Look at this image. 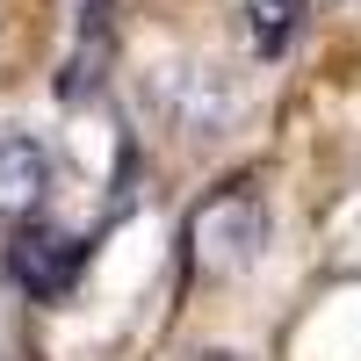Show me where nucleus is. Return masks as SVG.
Instances as JSON below:
<instances>
[{
  "label": "nucleus",
  "instance_id": "1",
  "mask_svg": "<svg viewBox=\"0 0 361 361\" xmlns=\"http://www.w3.org/2000/svg\"><path fill=\"white\" fill-rule=\"evenodd\" d=\"M267 238H275L267 195L253 180H231V188H217L188 217V267L202 282H231V275H246V267H260Z\"/></svg>",
  "mask_w": 361,
  "mask_h": 361
},
{
  "label": "nucleus",
  "instance_id": "2",
  "mask_svg": "<svg viewBox=\"0 0 361 361\" xmlns=\"http://www.w3.org/2000/svg\"><path fill=\"white\" fill-rule=\"evenodd\" d=\"M8 275H15V289H29L37 304H66V296L80 289V275H87V246L73 231H58V224H22L15 238H8Z\"/></svg>",
  "mask_w": 361,
  "mask_h": 361
},
{
  "label": "nucleus",
  "instance_id": "3",
  "mask_svg": "<svg viewBox=\"0 0 361 361\" xmlns=\"http://www.w3.org/2000/svg\"><path fill=\"white\" fill-rule=\"evenodd\" d=\"M44 188H51V152L37 137H0V224L8 231L37 224Z\"/></svg>",
  "mask_w": 361,
  "mask_h": 361
},
{
  "label": "nucleus",
  "instance_id": "4",
  "mask_svg": "<svg viewBox=\"0 0 361 361\" xmlns=\"http://www.w3.org/2000/svg\"><path fill=\"white\" fill-rule=\"evenodd\" d=\"M109 58H116V8L109 0H80V22H73V58H66V80L58 94L80 102L109 80Z\"/></svg>",
  "mask_w": 361,
  "mask_h": 361
},
{
  "label": "nucleus",
  "instance_id": "5",
  "mask_svg": "<svg viewBox=\"0 0 361 361\" xmlns=\"http://www.w3.org/2000/svg\"><path fill=\"white\" fill-rule=\"evenodd\" d=\"M296 22H304V0H246V37H253V51H260V58L289 51Z\"/></svg>",
  "mask_w": 361,
  "mask_h": 361
},
{
  "label": "nucleus",
  "instance_id": "6",
  "mask_svg": "<svg viewBox=\"0 0 361 361\" xmlns=\"http://www.w3.org/2000/svg\"><path fill=\"white\" fill-rule=\"evenodd\" d=\"M354 8H361V0H354Z\"/></svg>",
  "mask_w": 361,
  "mask_h": 361
}]
</instances>
